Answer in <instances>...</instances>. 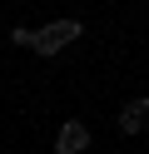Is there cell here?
Masks as SVG:
<instances>
[{
	"mask_svg": "<svg viewBox=\"0 0 149 154\" xmlns=\"http://www.w3.org/2000/svg\"><path fill=\"white\" fill-rule=\"evenodd\" d=\"M79 30H85L79 20H55V25H45V30H35V45H30V50L35 55H60L70 40H79Z\"/></svg>",
	"mask_w": 149,
	"mask_h": 154,
	"instance_id": "cell-1",
	"label": "cell"
},
{
	"mask_svg": "<svg viewBox=\"0 0 149 154\" xmlns=\"http://www.w3.org/2000/svg\"><path fill=\"white\" fill-rule=\"evenodd\" d=\"M85 149H89L85 119H65V124H60V134H55V154H85Z\"/></svg>",
	"mask_w": 149,
	"mask_h": 154,
	"instance_id": "cell-2",
	"label": "cell"
},
{
	"mask_svg": "<svg viewBox=\"0 0 149 154\" xmlns=\"http://www.w3.org/2000/svg\"><path fill=\"white\" fill-rule=\"evenodd\" d=\"M144 124H149V100H129L124 114H119V129H124V134H139Z\"/></svg>",
	"mask_w": 149,
	"mask_h": 154,
	"instance_id": "cell-3",
	"label": "cell"
},
{
	"mask_svg": "<svg viewBox=\"0 0 149 154\" xmlns=\"http://www.w3.org/2000/svg\"><path fill=\"white\" fill-rule=\"evenodd\" d=\"M10 40H15V45H25V50H30V45H35V30H25V25H15V30H10Z\"/></svg>",
	"mask_w": 149,
	"mask_h": 154,
	"instance_id": "cell-4",
	"label": "cell"
}]
</instances>
